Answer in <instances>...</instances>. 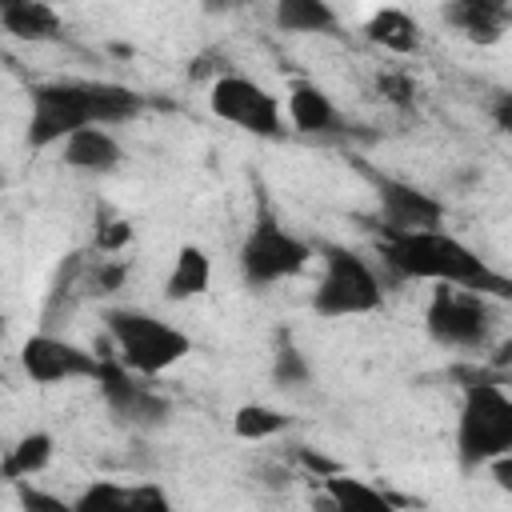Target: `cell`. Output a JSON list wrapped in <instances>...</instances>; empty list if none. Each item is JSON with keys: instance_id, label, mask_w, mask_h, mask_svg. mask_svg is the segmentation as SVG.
Instances as JSON below:
<instances>
[{"instance_id": "cell-13", "label": "cell", "mask_w": 512, "mask_h": 512, "mask_svg": "<svg viewBox=\"0 0 512 512\" xmlns=\"http://www.w3.org/2000/svg\"><path fill=\"white\" fill-rule=\"evenodd\" d=\"M444 20L472 44H496L512 24V0H448Z\"/></svg>"}, {"instance_id": "cell-2", "label": "cell", "mask_w": 512, "mask_h": 512, "mask_svg": "<svg viewBox=\"0 0 512 512\" xmlns=\"http://www.w3.org/2000/svg\"><path fill=\"white\" fill-rule=\"evenodd\" d=\"M460 424H456V456L464 472L484 468L492 456L512 452V396L488 372H460Z\"/></svg>"}, {"instance_id": "cell-5", "label": "cell", "mask_w": 512, "mask_h": 512, "mask_svg": "<svg viewBox=\"0 0 512 512\" xmlns=\"http://www.w3.org/2000/svg\"><path fill=\"white\" fill-rule=\"evenodd\" d=\"M312 260V244L288 232L280 220L260 216L240 244V276L248 288H268L296 276Z\"/></svg>"}, {"instance_id": "cell-24", "label": "cell", "mask_w": 512, "mask_h": 512, "mask_svg": "<svg viewBox=\"0 0 512 512\" xmlns=\"http://www.w3.org/2000/svg\"><path fill=\"white\" fill-rule=\"evenodd\" d=\"M124 508H128V488L112 480H96L72 500V512H124Z\"/></svg>"}, {"instance_id": "cell-22", "label": "cell", "mask_w": 512, "mask_h": 512, "mask_svg": "<svg viewBox=\"0 0 512 512\" xmlns=\"http://www.w3.org/2000/svg\"><path fill=\"white\" fill-rule=\"evenodd\" d=\"M288 416L272 404H240L236 416H232V432L240 440H272L280 432H288Z\"/></svg>"}, {"instance_id": "cell-18", "label": "cell", "mask_w": 512, "mask_h": 512, "mask_svg": "<svg viewBox=\"0 0 512 512\" xmlns=\"http://www.w3.org/2000/svg\"><path fill=\"white\" fill-rule=\"evenodd\" d=\"M272 20L288 36H328L340 28L328 0H272Z\"/></svg>"}, {"instance_id": "cell-6", "label": "cell", "mask_w": 512, "mask_h": 512, "mask_svg": "<svg viewBox=\"0 0 512 512\" xmlns=\"http://www.w3.org/2000/svg\"><path fill=\"white\" fill-rule=\"evenodd\" d=\"M84 124H96L92 80H48V84L32 88V108H28V144L32 148H52Z\"/></svg>"}, {"instance_id": "cell-8", "label": "cell", "mask_w": 512, "mask_h": 512, "mask_svg": "<svg viewBox=\"0 0 512 512\" xmlns=\"http://www.w3.org/2000/svg\"><path fill=\"white\" fill-rule=\"evenodd\" d=\"M208 108L224 124H236L240 132H252V136H264V140L284 132L280 100L264 84H256L252 76H240V72H220L208 84Z\"/></svg>"}, {"instance_id": "cell-28", "label": "cell", "mask_w": 512, "mask_h": 512, "mask_svg": "<svg viewBox=\"0 0 512 512\" xmlns=\"http://www.w3.org/2000/svg\"><path fill=\"white\" fill-rule=\"evenodd\" d=\"M376 88H380L396 108H404V104L412 100V80H408V76H400V72H384V76L376 80Z\"/></svg>"}, {"instance_id": "cell-23", "label": "cell", "mask_w": 512, "mask_h": 512, "mask_svg": "<svg viewBox=\"0 0 512 512\" xmlns=\"http://www.w3.org/2000/svg\"><path fill=\"white\" fill-rule=\"evenodd\" d=\"M308 376H312V368H308L304 352L292 344V336L280 332L276 352H272V380H276L280 388H300V384H308Z\"/></svg>"}, {"instance_id": "cell-31", "label": "cell", "mask_w": 512, "mask_h": 512, "mask_svg": "<svg viewBox=\"0 0 512 512\" xmlns=\"http://www.w3.org/2000/svg\"><path fill=\"white\" fill-rule=\"evenodd\" d=\"M236 4H244V0H208L204 8H208V12H220V8H236Z\"/></svg>"}, {"instance_id": "cell-14", "label": "cell", "mask_w": 512, "mask_h": 512, "mask_svg": "<svg viewBox=\"0 0 512 512\" xmlns=\"http://www.w3.org/2000/svg\"><path fill=\"white\" fill-rule=\"evenodd\" d=\"M288 120L304 136H332L344 124L336 100L320 84H312V80H296L288 88Z\"/></svg>"}, {"instance_id": "cell-20", "label": "cell", "mask_w": 512, "mask_h": 512, "mask_svg": "<svg viewBox=\"0 0 512 512\" xmlns=\"http://www.w3.org/2000/svg\"><path fill=\"white\" fill-rule=\"evenodd\" d=\"M144 108V96L132 92L128 84H112V80H92V112H96V124H124L132 116H140Z\"/></svg>"}, {"instance_id": "cell-32", "label": "cell", "mask_w": 512, "mask_h": 512, "mask_svg": "<svg viewBox=\"0 0 512 512\" xmlns=\"http://www.w3.org/2000/svg\"><path fill=\"white\" fill-rule=\"evenodd\" d=\"M0 336H4V320H0Z\"/></svg>"}, {"instance_id": "cell-33", "label": "cell", "mask_w": 512, "mask_h": 512, "mask_svg": "<svg viewBox=\"0 0 512 512\" xmlns=\"http://www.w3.org/2000/svg\"><path fill=\"white\" fill-rule=\"evenodd\" d=\"M0 188H4V172H0Z\"/></svg>"}, {"instance_id": "cell-11", "label": "cell", "mask_w": 512, "mask_h": 512, "mask_svg": "<svg viewBox=\"0 0 512 512\" xmlns=\"http://www.w3.org/2000/svg\"><path fill=\"white\" fill-rule=\"evenodd\" d=\"M372 188H376V204H380V224L384 232H408V228H440L444 224V204L396 176L384 172H368Z\"/></svg>"}, {"instance_id": "cell-4", "label": "cell", "mask_w": 512, "mask_h": 512, "mask_svg": "<svg viewBox=\"0 0 512 512\" xmlns=\"http://www.w3.org/2000/svg\"><path fill=\"white\" fill-rule=\"evenodd\" d=\"M324 272L312 292V312L324 320H344V316H368L384 304V284L372 272V264L340 244H324Z\"/></svg>"}, {"instance_id": "cell-9", "label": "cell", "mask_w": 512, "mask_h": 512, "mask_svg": "<svg viewBox=\"0 0 512 512\" xmlns=\"http://www.w3.org/2000/svg\"><path fill=\"white\" fill-rule=\"evenodd\" d=\"M20 368L32 384L40 388H52V384H72V380H96L100 372V356L64 340V336H52V332H36L20 344Z\"/></svg>"}, {"instance_id": "cell-10", "label": "cell", "mask_w": 512, "mask_h": 512, "mask_svg": "<svg viewBox=\"0 0 512 512\" xmlns=\"http://www.w3.org/2000/svg\"><path fill=\"white\" fill-rule=\"evenodd\" d=\"M96 388L104 396V404L132 428H156L168 420L172 404L152 392L148 384H140V376L112 352V356H100V372H96Z\"/></svg>"}, {"instance_id": "cell-19", "label": "cell", "mask_w": 512, "mask_h": 512, "mask_svg": "<svg viewBox=\"0 0 512 512\" xmlns=\"http://www.w3.org/2000/svg\"><path fill=\"white\" fill-rule=\"evenodd\" d=\"M52 452H56L52 432H44V428L24 432V436L8 448V456H4V464H0V476H4V480H12V484H20V480H28V476L44 472V468L52 464Z\"/></svg>"}, {"instance_id": "cell-27", "label": "cell", "mask_w": 512, "mask_h": 512, "mask_svg": "<svg viewBox=\"0 0 512 512\" xmlns=\"http://www.w3.org/2000/svg\"><path fill=\"white\" fill-rule=\"evenodd\" d=\"M296 460H300V468H304V472H312L316 480H324V476H336V472H340V464H336V460H328L324 452H316V448H308V444H300V448H296Z\"/></svg>"}, {"instance_id": "cell-29", "label": "cell", "mask_w": 512, "mask_h": 512, "mask_svg": "<svg viewBox=\"0 0 512 512\" xmlns=\"http://www.w3.org/2000/svg\"><path fill=\"white\" fill-rule=\"evenodd\" d=\"M128 508H168V496H164V488L160 484H136V488H128Z\"/></svg>"}, {"instance_id": "cell-3", "label": "cell", "mask_w": 512, "mask_h": 512, "mask_svg": "<svg viewBox=\"0 0 512 512\" xmlns=\"http://www.w3.org/2000/svg\"><path fill=\"white\" fill-rule=\"evenodd\" d=\"M104 324L116 344V356L136 376H160L192 352V336L184 328H176L144 308H108Z\"/></svg>"}, {"instance_id": "cell-30", "label": "cell", "mask_w": 512, "mask_h": 512, "mask_svg": "<svg viewBox=\"0 0 512 512\" xmlns=\"http://www.w3.org/2000/svg\"><path fill=\"white\" fill-rule=\"evenodd\" d=\"M20 504L24 508H36V512H72L68 500L48 496V492H36V488H20Z\"/></svg>"}, {"instance_id": "cell-12", "label": "cell", "mask_w": 512, "mask_h": 512, "mask_svg": "<svg viewBox=\"0 0 512 512\" xmlns=\"http://www.w3.org/2000/svg\"><path fill=\"white\" fill-rule=\"evenodd\" d=\"M60 156H64V164L76 168V172L108 176V172L120 168L124 148H120V140H116L104 124H84V128H76L72 136L60 140Z\"/></svg>"}, {"instance_id": "cell-7", "label": "cell", "mask_w": 512, "mask_h": 512, "mask_svg": "<svg viewBox=\"0 0 512 512\" xmlns=\"http://www.w3.org/2000/svg\"><path fill=\"white\" fill-rule=\"evenodd\" d=\"M424 328L444 348H480L492 332V304L476 288L436 284L424 312Z\"/></svg>"}, {"instance_id": "cell-25", "label": "cell", "mask_w": 512, "mask_h": 512, "mask_svg": "<svg viewBox=\"0 0 512 512\" xmlns=\"http://www.w3.org/2000/svg\"><path fill=\"white\" fill-rule=\"evenodd\" d=\"M124 280H128V260H120V256H112V260H96V272H92V292L108 296V292H116Z\"/></svg>"}, {"instance_id": "cell-1", "label": "cell", "mask_w": 512, "mask_h": 512, "mask_svg": "<svg viewBox=\"0 0 512 512\" xmlns=\"http://www.w3.org/2000/svg\"><path fill=\"white\" fill-rule=\"evenodd\" d=\"M380 252L388 268L400 280H432V284H460L476 288L484 296H508V276L492 272V264L472 252L460 236L444 228H408V232H384Z\"/></svg>"}, {"instance_id": "cell-15", "label": "cell", "mask_w": 512, "mask_h": 512, "mask_svg": "<svg viewBox=\"0 0 512 512\" xmlns=\"http://www.w3.org/2000/svg\"><path fill=\"white\" fill-rule=\"evenodd\" d=\"M0 28L20 44H52L64 32L56 8L44 0H0Z\"/></svg>"}, {"instance_id": "cell-16", "label": "cell", "mask_w": 512, "mask_h": 512, "mask_svg": "<svg viewBox=\"0 0 512 512\" xmlns=\"http://www.w3.org/2000/svg\"><path fill=\"white\" fill-rule=\"evenodd\" d=\"M212 284V260L200 244H180L176 256H172V268L164 276V296L172 304H184V300H196L204 296Z\"/></svg>"}, {"instance_id": "cell-21", "label": "cell", "mask_w": 512, "mask_h": 512, "mask_svg": "<svg viewBox=\"0 0 512 512\" xmlns=\"http://www.w3.org/2000/svg\"><path fill=\"white\" fill-rule=\"evenodd\" d=\"M324 492H328V504L340 508V512H348V508H392V504H396L388 492L372 488L368 480L348 476L344 468H340L336 476H324Z\"/></svg>"}, {"instance_id": "cell-26", "label": "cell", "mask_w": 512, "mask_h": 512, "mask_svg": "<svg viewBox=\"0 0 512 512\" xmlns=\"http://www.w3.org/2000/svg\"><path fill=\"white\" fill-rule=\"evenodd\" d=\"M128 240H132V224H128V220H108V224L100 228V236H96V248L108 252V256H116Z\"/></svg>"}, {"instance_id": "cell-17", "label": "cell", "mask_w": 512, "mask_h": 512, "mask_svg": "<svg viewBox=\"0 0 512 512\" xmlns=\"http://www.w3.org/2000/svg\"><path fill=\"white\" fill-rule=\"evenodd\" d=\"M364 36H368L376 48L392 52V56H412V52L420 48V24H416L404 8H396V4L376 8V12L368 16V24H364Z\"/></svg>"}]
</instances>
